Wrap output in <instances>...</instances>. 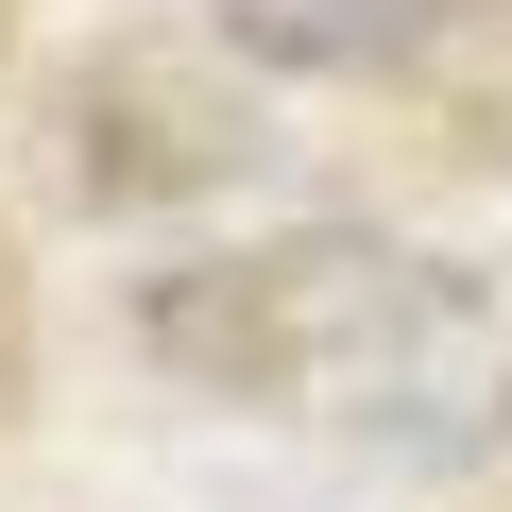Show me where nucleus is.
<instances>
[{
  "label": "nucleus",
  "mask_w": 512,
  "mask_h": 512,
  "mask_svg": "<svg viewBox=\"0 0 512 512\" xmlns=\"http://www.w3.org/2000/svg\"><path fill=\"white\" fill-rule=\"evenodd\" d=\"M154 359L222 376V393H342L376 444L410 461H478L512 427V342L461 274L359 239V222H308V239H256V256H205L154 308Z\"/></svg>",
  "instance_id": "obj_1"
},
{
  "label": "nucleus",
  "mask_w": 512,
  "mask_h": 512,
  "mask_svg": "<svg viewBox=\"0 0 512 512\" xmlns=\"http://www.w3.org/2000/svg\"><path fill=\"white\" fill-rule=\"evenodd\" d=\"M222 35L256 69H308V86H427L478 35V0H222Z\"/></svg>",
  "instance_id": "obj_2"
}]
</instances>
